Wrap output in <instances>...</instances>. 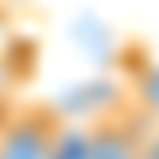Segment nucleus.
Here are the masks:
<instances>
[{
  "label": "nucleus",
  "instance_id": "1",
  "mask_svg": "<svg viewBox=\"0 0 159 159\" xmlns=\"http://www.w3.org/2000/svg\"><path fill=\"white\" fill-rule=\"evenodd\" d=\"M151 120L155 116L142 103H120L112 112H103L82 133V159H142L151 133H155Z\"/></svg>",
  "mask_w": 159,
  "mask_h": 159
},
{
  "label": "nucleus",
  "instance_id": "2",
  "mask_svg": "<svg viewBox=\"0 0 159 159\" xmlns=\"http://www.w3.org/2000/svg\"><path fill=\"white\" fill-rule=\"evenodd\" d=\"M65 133V116L56 103H13L0 129V159H52Z\"/></svg>",
  "mask_w": 159,
  "mask_h": 159
},
{
  "label": "nucleus",
  "instance_id": "3",
  "mask_svg": "<svg viewBox=\"0 0 159 159\" xmlns=\"http://www.w3.org/2000/svg\"><path fill=\"white\" fill-rule=\"evenodd\" d=\"M13 90H17V69L13 60L0 52V103H13Z\"/></svg>",
  "mask_w": 159,
  "mask_h": 159
},
{
  "label": "nucleus",
  "instance_id": "4",
  "mask_svg": "<svg viewBox=\"0 0 159 159\" xmlns=\"http://www.w3.org/2000/svg\"><path fill=\"white\" fill-rule=\"evenodd\" d=\"M142 159H159V129L151 133V142H146V151H142Z\"/></svg>",
  "mask_w": 159,
  "mask_h": 159
},
{
  "label": "nucleus",
  "instance_id": "5",
  "mask_svg": "<svg viewBox=\"0 0 159 159\" xmlns=\"http://www.w3.org/2000/svg\"><path fill=\"white\" fill-rule=\"evenodd\" d=\"M17 103V99H13ZM13 103H0V129H4V120H9V112H13Z\"/></svg>",
  "mask_w": 159,
  "mask_h": 159
}]
</instances>
